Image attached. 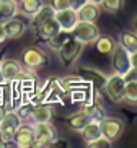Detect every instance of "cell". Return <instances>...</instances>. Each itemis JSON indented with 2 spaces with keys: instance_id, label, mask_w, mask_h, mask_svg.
Instances as JSON below:
<instances>
[{
  "instance_id": "obj_1",
  "label": "cell",
  "mask_w": 137,
  "mask_h": 148,
  "mask_svg": "<svg viewBox=\"0 0 137 148\" xmlns=\"http://www.w3.org/2000/svg\"><path fill=\"white\" fill-rule=\"evenodd\" d=\"M111 54H113V67H114L116 73L126 77L131 70L137 67V52H129L119 42H116V47Z\"/></svg>"
},
{
  "instance_id": "obj_2",
  "label": "cell",
  "mask_w": 137,
  "mask_h": 148,
  "mask_svg": "<svg viewBox=\"0 0 137 148\" xmlns=\"http://www.w3.org/2000/svg\"><path fill=\"white\" fill-rule=\"evenodd\" d=\"M70 33H72V38L80 41L82 44L95 42L96 38L101 34L95 21H82V20H78L75 23V26L70 29Z\"/></svg>"
},
{
  "instance_id": "obj_3",
  "label": "cell",
  "mask_w": 137,
  "mask_h": 148,
  "mask_svg": "<svg viewBox=\"0 0 137 148\" xmlns=\"http://www.w3.org/2000/svg\"><path fill=\"white\" fill-rule=\"evenodd\" d=\"M33 130H34L33 147H49L57 142V132L51 122H36L33 124Z\"/></svg>"
},
{
  "instance_id": "obj_4",
  "label": "cell",
  "mask_w": 137,
  "mask_h": 148,
  "mask_svg": "<svg viewBox=\"0 0 137 148\" xmlns=\"http://www.w3.org/2000/svg\"><path fill=\"white\" fill-rule=\"evenodd\" d=\"M98 124H100L101 135L109 142V143L116 142L124 130V122L121 121L119 117H113V116H103V117L98 121Z\"/></svg>"
},
{
  "instance_id": "obj_5",
  "label": "cell",
  "mask_w": 137,
  "mask_h": 148,
  "mask_svg": "<svg viewBox=\"0 0 137 148\" xmlns=\"http://www.w3.org/2000/svg\"><path fill=\"white\" fill-rule=\"evenodd\" d=\"M103 90L108 95L111 101L114 103H121L124 99V77L119 73H113L109 77L105 78V83H103Z\"/></svg>"
},
{
  "instance_id": "obj_6",
  "label": "cell",
  "mask_w": 137,
  "mask_h": 148,
  "mask_svg": "<svg viewBox=\"0 0 137 148\" xmlns=\"http://www.w3.org/2000/svg\"><path fill=\"white\" fill-rule=\"evenodd\" d=\"M21 122L23 121L20 119L17 111H15V109H8V111L5 112L3 119L0 121V137H2L7 143H10L12 138H13V135H15V130L18 129V125H20Z\"/></svg>"
},
{
  "instance_id": "obj_7",
  "label": "cell",
  "mask_w": 137,
  "mask_h": 148,
  "mask_svg": "<svg viewBox=\"0 0 137 148\" xmlns=\"http://www.w3.org/2000/svg\"><path fill=\"white\" fill-rule=\"evenodd\" d=\"M83 46L85 44H82L80 41L74 39V38H72L70 41H67V42L57 51L59 59L62 60V64H64L65 67H70L72 64L80 57V54H82V51H83Z\"/></svg>"
},
{
  "instance_id": "obj_8",
  "label": "cell",
  "mask_w": 137,
  "mask_h": 148,
  "mask_svg": "<svg viewBox=\"0 0 137 148\" xmlns=\"http://www.w3.org/2000/svg\"><path fill=\"white\" fill-rule=\"evenodd\" d=\"M21 59H23V64L25 67L31 70H36V69H41L48 62V57H46L44 51H41L39 47H28L23 51L21 54Z\"/></svg>"
},
{
  "instance_id": "obj_9",
  "label": "cell",
  "mask_w": 137,
  "mask_h": 148,
  "mask_svg": "<svg viewBox=\"0 0 137 148\" xmlns=\"http://www.w3.org/2000/svg\"><path fill=\"white\" fill-rule=\"evenodd\" d=\"M17 147H21V148H28V147H33L34 145V130H33V124H20L18 129L15 130V135L12 138Z\"/></svg>"
},
{
  "instance_id": "obj_10",
  "label": "cell",
  "mask_w": 137,
  "mask_h": 148,
  "mask_svg": "<svg viewBox=\"0 0 137 148\" xmlns=\"http://www.w3.org/2000/svg\"><path fill=\"white\" fill-rule=\"evenodd\" d=\"M54 20L57 21L61 29L70 31L72 28L75 26V23L78 21V15H77V10L69 7V8H64V10H57L54 13Z\"/></svg>"
},
{
  "instance_id": "obj_11",
  "label": "cell",
  "mask_w": 137,
  "mask_h": 148,
  "mask_svg": "<svg viewBox=\"0 0 137 148\" xmlns=\"http://www.w3.org/2000/svg\"><path fill=\"white\" fill-rule=\"evenodd\" d=\"M3 28H5V33H7V38H12V39L21 38L26 33V23L17 16L3 21Z\"/></svg>"
},
{
  "instance_id": "obj_12",
  "label": "cell",
  "mask_w": 137,
  "mask_h": 148,
  "mask_svg": "<svg viewBox=\"0 0 137 148\" xmlns=\"http://www.w3.org/2000/svg\"><path fill=\"white\" fill-rule=\"evenodd\" d=\"M30 119L33 121V124H36V122H51V119H52V109H51V106L48 103L41 101L36 106H33Z\"/></svg>"
},
{
  "instance_id": "obj_13",
  "label": "cell",
  "mask_w": 137,
  "mask_h": 148,
  "mask_svg": "<svg viewBox=\"0 0 137 148\" xmlns=\"http://www.w3.org/2000/svg\"><path fill=\"white\" fill-rule=\"evenodd\" d=\"M21 64L15 59H2L0 60V70H2V75H3L5 82H13L17 78L18 72L21 70Z\"/></svg>"
},
{
  "instance_id": "obj_14",
  "label": "cell",
  "mask_w": 137,
  "mask_h": 148,
  "mask_svg": "<svg viewBox=\"0 0 137 148\" xmlns=\"http://www.w3.org/2000/svg\"><path fill=\"white\" fill-rule=\"evenodd\" d=\"M61 29L57 25V21L54 20V18H51V20H48V21L41 23V25H38L36 26V34H38V38L43 41H48L49 38H52L57 31Z\"/></svg>"
},
{
  "instance_id": "obj_15",
  "label": "cell",
  "mask_w": 137,
  "mask_h": 148,
  "mask_svg": "<svg viewBox=\"0 0 137 148\" xmlns=\"http://www.w3.org/2000/svg\"><path fill=\"white\" fill-rule=\"evenodd\" d=\"M77 15H78V20H82V21H96L100 16V5L87 2L77 10Z\"/></svg>"
},
{
  "instance_id": "obj_16",
  "label": "cell",
  "mask_w": 137,
  "mask_h": 148,
  "mask_svg": "<svg viewBox=\"0 0 137 148\" xmlns=\"http://www.w3.org/2000/svg\"><path fill=\"white\" fill-rule=\"evenodd\" d=\"M80 132H82V137H83V140L87 142V145L92 143V142H95V140L100 138V137H103L101 130H100L98 121H88L83 127H82Z\"/></svg>"
},
{
  "instance_id": "obj_17",
  "label": "cell",
  "mask_w": 137,
  "mask_h": 148,
  "mask_svg": "<svg viewBox=\"0 0 137 148\" xmlns=\"http://www.w3.org/2000/svg\"><path fill=\"white\" fill-rule=\"evenodd\" d=\"M54 13H56V10H54L51 5L43 3L34 13L31 15V23H33V26L36 28L38 25H41V23H44V21H48V20H51V18H54Z\"/></svg>"
},
{
  "instance_id": "obj_18",
  "label": "cell",
  "mask_w": 137,
  "mask_h": 148,
  "mask_svg": "<svg viewBox=\"0 0 137 148\" xmlns=\"http://www.w3.org/2000/svg\"><path fill=\"white\" fill-rule=\"evenodd\" d=\"M18 15V2L17 0H0V23L7 21Z\"/></svg>"
},
{
  "instance_id": "obj_19",
  "label": "cell",
  "mask_w": 137,
  "mask_h": 148,
  "mask_svg": "<svg viewBox=\"0 0 137 148\" xmlns=\"http://www.w3.org/2000/svg\"><path fill=\"white\" fill-rule=\"evenodd\" d=\"M70 39H72V33H70V31L59 29L52 38H49V39L46 41V44H48L49 49H52V51H59V49H61L67 41H70Z\"/></svg>"
},
{
  "instance_id": "obj_20",
  "label": "cell",
  "mask_w": 137,
  "mask_h": 148,
  "mask_svg": "<svg viewBox=\"0 0 137 148\" xmlns=\"http://www.w3.org/2000/svg\"><path fill=\"white\" fill-rule=\"evenodd\" d=\"M95 44H96V51L100 54H103V56H109L116 47V42L113 38H109V36H101V34L96 38Z\"/></svg>"
},
{
  "instance_id": "obj_21",
  "label": "cell",
  "mask_w": 137,
  "mask_h": 148,
  "mask_svg": "<svg viewBox=\"0 0 137 148\" xmlns=\"http://www.w3.org/2000/svg\"><path fill=\"white\" fill-rule=\"evenodd\" d=\"M82 112L88 117V121H100V119L105 116L103 112V108L101 106H98L96 103H87L82 109Z\"/></svg>"
},
{
  "instance_id": "obj_22",
  "label": "cell",
  "mask_w": 137,
  "mask_h": 148,
  "mask_svg": "<svg viewBox=\"0 0 137 148\" xmlns=\"http://www.w3.org/2000/svg\"><path fill=\"white\" fill-rule=\"evenodd\" d=\"M41 5H43V0H21L20 2V7H18V13L31 16Z\"/></svg>"
},
{
  "instance_id": "obj_23",
  "label": "cell",
  "mask_w": 137,
  "mask_h": 148,
  "mask_svg": "<svg viewBox=\"0 0 137 148\" xmlns=\"http://www.w3.org/2000/svg\"><path fill=\"white\" fill-rule=\"evenodd\" d=\"M119 44L129 52H137V36L134 33H121Z\"/></svg>"
},
{
  "instance_id": "obj_24",
  "label": "cell",
  "mask_w": 137,
  "mask_h": 148,
  "mask_svg": "<svg viewBox=\"0 0 137 148\" xmlns=\"http://www.w3.org/2000/svg\"><path fill=\"white\" fill-rule=\"evenodd\" d=\"M82 78L85 82H92L93 85H98V86H103L105 83V75L100 73V72H95V70H90V69H82Z\"/></svg>"
},
{
  "instance_id": "obj_25",
  "label": "cell",
  "mask_w": 137,
  "mask_h": 148,
  "mask_svg": "<svg viewBox=\"0 0 137 148\" xmlns=\"http://www.w3.org/2000/svg\"><path fill=\"white\" fill-rule=\"evenodd\" d=\"M87 122H88V117H87V116L80 111V112L74 114L72 117H69L67 124H69V127H70V129H74V130H82V127H83Z\"/></svg>"
},
{
  "instance_id": "obj_26",
  "label": "cell",
  "mask_w": 137,
  "mask_h": 148,
  "mask_svg": "<svg viewBox=\"0 0 137 148\" xmlns=\"http://www.w3.org/2000/svg\"><path fill=\"white\" fill-rule=\"evenodd\" d=\"M123 3H124V0H101L100 7H103V8L106 10V12H109V13H116V12L123 7Z\"/></svg>"
},
{
  "instance_id": "obj_27",
  "label": "cell",
  "mask_w": 137,
  "mask_h": 148,
  "mask_svg": "<svg viewBox=\"0 0 137 148\" xmlns=\"http://www.w3.org/2000/svg\"><path fill=\"white\" fill-rule=\"evenodd\" d=\"M31 109H33V106H31V104H23V106H20V108H17L15 111H17V114L20 116L21 121H26V119H30Z\"/></svg>"
},
{
  "instance_id": "obj_28",
  "label": "cell",
  "mask_w": 137,
  "mask_h": 148,
  "mask_svg": "<svg viewBox=\"0 0 137 148\" xmlns=\"http://www.w3.org/2000/svg\"><path fill=\"white\" fill-rule=\"evenodd\" d=\"M51 7L57 12V10L69 8V7H70V2H69V0H51Z\"/></svg>"
},
{
  "instance_id": "obj_29",
  "label": "cell",
  "mask_w": 137,
  "mask_h": 148,
  "mask_svg": "<svg viewBox=\"0 0 137 148\" xmlns=\"http://www.w3.org/2000/svg\"><path fill=\"white\" fill-rule=\"evenodd\" d=\"M70 2V8H74V10H78L82 5H85L88 0H69Z\"/></svg>"
},
{
  "instance_id": "obj_30",
  "label": "cell",
  "mask_w": 137,
  "mask_h": 148,
  "mask_svg": "<svg viewBox=\"0 0 137 148\" xmlns=\"http://www.w3.org/2000/svg\"><path fill=\"white\" fill-rule=\"evenodd\" d=\"M7 39V33H5V28H3V23H0V44L5 42Z\"/></svg>"
},
{
  "instance_id": "obj_31",
  "label": "cell",
  "mask_w": 137,
  "mask_h": 148,
  "mask_svg": "<svg viewBox=\"0 0 137 148\" xmlns=\"http://www.w3.org/2000/svg\"><path fill=\"white\" fill-rule=\"evenodd\" d=\"M7 111H8V108H7V106H5V104H0V121L3 119V116H5V112H7Z\"/></svg>"
},
{
  "instance_id": "obj_32",
  "label": "cell",
  "mask_w": 137,
  "mask_h": 148,
  "mask_svg": "<svg viewBox=\"0 0 137 148\" xmlns=\"http://www.w3.org/2000/svg\"><path fill=\"white\" fill-rule=\"evenodd\" d=\"M2 147H7V142H5L2 137H0V148H2Z\"/></svg>"
},
{
  "instance_id": "obj_33",
  "label": "cell",
  "mask_w": 137,
  "mask_h": 148,
  "mask_svg": "<svg viewBox=\"0 0 137 148\" xmlns=\"http://www.w3.org/2000/svg\"><path fill=\"white\" fill-rule=\"evenodd\" d=\"M90 3H95V5H100L101 3V0H88Z\"/></svg>"
},
{
  "instance_id": "obj_34",
  "label": "cell",
  "mask_w": 137,
  "mask_h": 148,
  "mask_svg": "<svg viewBox=\"0 0 137 148\" xmlns=\"http://www.w3.org/2000/svg\"><path fill=\"white\" fill-rule=\"evenodd\" d=\"M5 83V78H3V75H2V70H0V85H3Z\"/></svg>"
},
{
  "instance_id": "obj_35",
  "label": "cell",
  "mask_w": 137,
  "mask_h": 148,
  "mask_svg": "<svg viewBox=\"0 0 137 148\" xmlns=\"http://www.w3.org/2000/svg\"><path fill=\"white\" fill-rule=\"evenodd\" d=\"M17 2H21V0H17Z\"/></svg>"
},
{
  "instance_id": "obj_36",
  "label": "cell",
  "mask_w": 137,
  "mask_h": 148,
  "mask_svg": "<svg viewBox=\"0 0 137 148\" xmlns=\"http://www.w3.org/2000/svg\"><path fill=\"white\" fill-rule=\"evenodd\" d=\"M0 60H2V56H0Z\"/></svg>"
}]
</instances>
